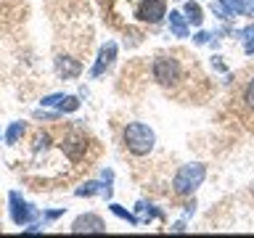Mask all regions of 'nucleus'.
<instances>
[{"label": "nucleus", "mask_w": 254, "mask_h": 238, "mask_svg": "<svg viewBox=\"0 0 254 238\" xmlns=\"http://www.w3.org/2000/svg\"><path fill=\"white\" fill-rule=\"evenodd\" d=\"M170 29L175 37H188V24L180 11H170Z\"/></svg>", "instance_id": "11"}, {"label": "nucleus", "mask_w": 254, "mask_h": 238, "mask_svg": "<svg viewBox=\"0 0 254 238\" xmlns=\"http://www.w3.org/2000/svg\"><path fill=\"white\" fill-rule=\"evenodd\" d=\"M220 5L228 11V16H241V13L246 11L244 0H220Z\"/></svg>", "instance_id": "14"}, {"label": "nucleus", "mask_w": 254, "mask_h": 238, "mask_svg": "<svg viewBox=\"0 0 254 238\" xmlns=\"http://www.w3.org/2000/svg\"><path fill=\"white\" fill-rule=\"evenodd\" d=\"M43 106H56V109H61V111H77L79 109V98H77V95H61V93H56V95H45Z\"/></svg>", "instance_id": "8"}, {"label": "nucleus", "mask_w": 254, "mask_h": 238, "mask_svg": "<svg viewBox=\"0 0 254 238\" xmlns=\"http://www.w3.org/2000/svg\"><path fill=\"white\" fill-rule=\"evenodd\" d=\"M154 77H156V82H162V85H175L180 79V63L175 59H156Z\"/></svg>", "instance_id": "3"}, {"label": "nucleus", "mask_w": 254, "mask_h": 238, "mask_svg": "<svg viewBox=\"0 0 254 238\" xmlns=\"http://www.w3.org/2000/svg\"><path fill=\"white\" fill-rule=\"evenodd\" d=\"M241 37H244V48H246V53H254V27L241 29Z\"/></svg>", "instance_id": "17"}, {"label": "nucleus", "mask_w": 254, "mask_h": 238, "mask_svg": "<svg viewBox=\"0 0 254 238\" xmlns=\"http://www.w3.org/2000/svg\"><path fill=\"white\" fill-rule=\"evenodd\" d=\"M209 32H198V35H196V43H209Z\"/></svg>", "instance_id": "19"}, {"label": "nucleus", "mask_w": 254, "mask_h": 238, "mask_svg": "<svg viewBox=\"0 0 254 238\" xmlns=\"http://www.w3.org/2000/svg\"><path fill=\"white\" fill-rule=\"evenodd\" d=\"M106 193V198L111 196V188L109 185H101V182H85L82 188H77V196H95V193Z\"/></svg>", "instance_id": "13"}, {"label": "nucleus", "mask_w": 254, "mask_h": 238, "mask_svg": "<svg viewBox=\"0 0 254 238\" xmlns=\"http://www.w3.org/2000/svg\"><path fill=\"white\" fill-rule=\"evenodd\" d=\"M244 101H246V106L254 109V79L249 82V87H246V95H244Z\"/></svg>", "instance_id": "18"}, {"label": "nucleus", "mask_w": 254, "mask_h": 238, "mask_svg": "<svg viewBox=\"0 0 254 238\" xmlns=\"http://www.w3.org/2000/svg\"><path fill=\"white\" fill-rule=\"evenodd\" d=\"M111 212H114L117 217H122V220H127V222H132V225H138V222H140L138 217H135V214H130L127 209H122L119 204H111Z\"/></svg>", "instance_id": "16"}, {"label": "nucleus", "mask_w": 254, "mask_h": 238, "mask_svg": "<svg viewBox=\"0 0 254 238\" xmlns=\"http://www.w3.org/2000/svg\"><path fill=\"white\" fill-rule=\"evenodd\" d=\"M114 56H117V43H106L101 48V53H98V59H95V66L90 69V77H101L103 71H106L111 66V61H114Z\"/></svg>", "instance_id": "7"}, {"label": "nucleus", "mask_w": 254, "mask_h": 238, "mask_svg": "<svg viewBox=\"0 0 254 238\" xmlns=\"http://www.w3.org/2000/svg\"><path fill=\"white\" fill-rule=\"evenodd\" d=\"M21 135H24V124L21 122H13L11 127H8V132H5V143H8V146H13Z\"/></svg>", "instance_id": "15"}, {"label": "nucleus", "mask_w": 254, "mask_h": 238, "mask_svg": "<svg viewBox=\"0 0 254 238\" xmlns=\"http://www.w3.org/2000/svg\"><path fill=\"white\" fill-rule=\"evenodd\" d=\"M11 217H13L16 225H27V222H29L32 217H35L32 206H29L27 201H24V198H21L19 193H16V190L11 193Z\"/></svg>", "instance_id": "5"}, {"label": "nucleus", "mask_w": 254, "mask_h": 238, "mask_svg": "<svg viewBox=\"0 0 254 238\" xmlns=\"http://www.w3.org/2000/svg\"><path fill=\"white\" fill-rule=\"evenodd\" d=\"M56 71H59V77H64V79H74L79 71H82V66H79V61L69 59V56H59V59H56Z\"/></svg>", "instance_id": "10"}, {"label": "nucleus", "mask_w": 254, "mask_h": 238, "mask_svg": "<svg viewBox=\"0 0 254 238\" xmlns=\"http://www.w3.org/2000/svg\"><path fill=\"white\" fill-rule=\"evenodd\" d=\"M167 16V5L164 0H143L138 5V19L148 21V24H159Z\"/></svg>", "instance_id": "4"}, {"label": "nucleus", "mask_w": 254, "mask_h": 238, "mask_svg": "<svg viewBox=\"0 0 254 238\" xmlns=\"http://www.w3.org/2000/svg\"><path fill=\"white\" fill-rule=\"evenodd\" d=\"M186 21H190L193 27H201V21H204V11H201V5L193 3V0H188V3H186Z\"/></svg>", "instance_id": "12"}, {"label": "nucleus", "mask_w": 254, "mask_h": 238, "mask_svg": "<svg viewBox=\"0 0 254 238\" xmlns=\"http://www.w3.org/2000/svg\"><path fill=\"white\" fill-rule=\"evenodd\" d=\"M103 230H106V225L98 214H82L71 225V233H103Z\"/></svg>", "instance_id": "6"}, {"label": "nucleus", "mask_w": 254, "mask_h": 238, "mask_svg": "<svg viewBox=\"0 0 254 238\" xmlns=\"http://www.w3.org/2000/svg\"><path fill=\"white\" fill-rule=\"evenodd\" d=\"M252 11H254V0H252Z\"/></svg>", "instance_id": "20"}, {"label": "nucleus", "mask_w": 254, "mask_h": 238, "mask_svg": "<svg viewBox=\"0 0 254 238\" xmlns=\"http://www.w3.org/2000/svg\"><path fill=\"white\" fill-rule=\"evenodd\" d=\"M61 148L69 154V159H71V162H77V159H82V154H85V148H87V140L82 138V135H69V138L61 143Z\"/></svg>", "instance_id": "9"}, {"label": "nucleus", "mask_w": 254, "mask_h": 238, "mask_svg": "<svg viewBox=\"0 0 254 238\" xmlns=\"http://www.w3.org/2000/svg\"><path fill=\"white\" fill-rule=\"evenodd\" d=\"M206 178V167L204 164H183L178 175H175V180H172V185H175V193H180V196H190L193 190L204 182Z\"/></svg>", "instance_id": "2"}, {"label": "nucleus", "mask_w": 254, "mask_h": 238, "mask_svg": "<svg viewBox=\"0 0 254 238\" xmlns=\"http://www.w3.org/2000/svg\"><path fill=\"white\" fill-rule=\"evenodd\" d=\"M154 143H156V135H154V130H151L148 124L132 122V124L125 127V146L130 148L135 156H146V154H151Z\"/></svg>", "instance_id": "1"}]
</instances>
